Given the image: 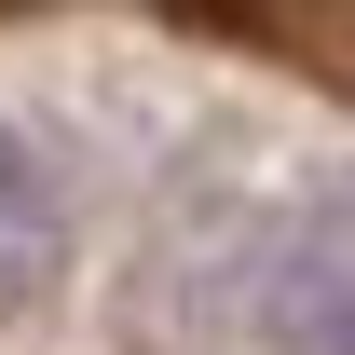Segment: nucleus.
Wrapping results in <instances>:
<instances>
[{"mask_svg": "<svg viewBox=\"0 0 355 355\" xmlns=\"http://www.w3.org/2000/svg\"><path fill=\"white\" fill-rule=\"evenodd\" d=\"M55 260H69V191H55V164L28 150V137L0 123V314L42 301Z\"/></svg>", "mask_w": 355, "mask_h": 355, "instance_id": "f257e3e1", "label": "nucleus"}]
</instances>
